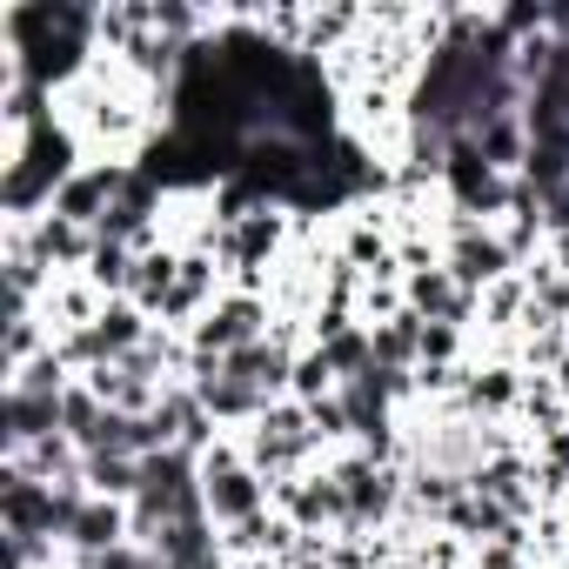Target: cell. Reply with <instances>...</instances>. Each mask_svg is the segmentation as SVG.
<instances>
[{
    "instance_id": "cell-14",
    "label": "cell",
    "mask_w": 569,
    "mask_h": 569,
    "mask_svg": "<svg viewBox=\"0 0 569 569\" xmlns=\"http://www.w3.org/2000/svg\"><path fill=\"white\" fill-rule=\"evenodd\" d=\"M88 496L134 502L141 496V462H128V456H88Z\"/></svg>"
},
{
    "instance_id": "cell-6",
    "label": "cell",
    "mask_w": 569,
    "mask_h": 569,
    "mask_svg": "<svg viewBox=\"0 0 569 569\" xmlns=\"http://www.w3.org/2000/svg\"><path fill=\"white\" fill-rule=\"evenodd\" d=\"M141 168H108V161H81L61 188H54V201H48V214H61V221H81V228H101L108 221V208L128 194V181H134Z\"/></svg>"
},
{
    "instance_id": "cell-1",
    "label": "cell",
    "mask_w": 569,
    "mask_h": 569,
    "mask_svg": "<svg viewBox=\"0 0 569 569\" xmlns=\"http://www.w3.org/2000/svg\"><path fill=\"white\" fill-rule=\"evenodd\" d=\"M241 456H248V469L254 476H268V482H289V476H302V469H316L322 462V442H316V429H309V409L302 402H268L241 436Z\"/></svg>"
},
{
    "instance_id": "cell-4",
    "label": "cell",
    "mask_w": 569,
    "mask_h": 569,
    "mask_svg": "<svg viewBox=\"0 0 569 569\" xmlns=\"http://www.w3.org/2000/svg\"><path fill=\"white\" fill-rule=\"evenodd\" d=\"M274 329V309H268V296H248V289H221V302L188 329V342H194V356H208V362H228V356H241L248 342H261Z\"/></svg>"
},
{
    "instance_id": "cell-11",
    "label": "cell",
    "mask_w": 569,
    "mask_h": 569,
    "mask_svg": "<svg viewBox=\"0 0 569 569\" xmlns=\"http://www.w3.org/2000/svg\"><path fill=\"white\" fill-rule=\"evenodd\" d=\"M416 362H422V316L402 309L396 322L376 329V369H402V376H409Z\"/></svg>"
},
{
    "instance_id": "cell-3",
    "label": "cell",
    "mask_w": 569,
    "mask_h": 569,
    "mask_svg": "<svg viewBox=\"0 0 569 569\" xmlns=\"http://www.w3.org/2000/svg\"><path fill=\"white\" fill-rule=\"evenodd\" d=\"M442 268L456 274V289L482 296V289H496L502 274H516V254H509V241L496 234V221H482V214H462V208H456V221H449V254H442Z\"/></svg>"
},
{
    "instance_id": "cell-12",
    "label": "cell",
    "mask_w": 569,
    "mask_h": 569,
    "mask_svg": "<svg viewBox=\"0 0 569 569\" xmlns=\"http://www.w3.org/2000/svg\"><path fill=\"white\" fill-rule=\"evenodd\" d=\"M522 429L529 436H549V429H562L569 422V402H562V389H556V376H522Z\"/></svg>"
},
{
    "instance_id": "cell-9",
    "label": "cell",
    "mask_w": 569,
    "mask_h": 569,
    "mask_svg": "<svg viewBox=\"0 0 569 569\" xmlns=\"http://www.w3.org/2000/svg\"><path fill=\"white\" fill-rule=\"evenodd\" d=\"M174 274H181V248L148 241V248L134 254V289H128V302H134L148 322L161 316V302H168V289H174Z\"/></svg>"
},
{
    "instance_id": "cell-2",
    "label": "cell",
    "mask_w": 569,
    "mask_h": 569,
    "mask_svg": "<svg viewBox=\"0 0 569 569\" xmlns=\"http://www.w3.org/2000/svg\"><path fill=\"white\" fill-rule=\"evenodd\" d=\"M194 476H201V509H208L214 529H234V522H254V516L274 509V482L248 469V456H241L234 436H221V442L194 462Z\"/></svg>"
},
{
    "instance_id": "cell-10",
    "label": "cell",
    "mask_w": 569,
    "mask_h": 569,
    "mask_svg": "<svg viewBox=\"0 0 569 569\" xmlns=\"http://www.w3.org/2000/svg\"><path fill=\"white\" fill-rule=\"evenodd\" d=\"M522 316H529V281H522V274H502L496 289L476 296V329H482V336H516Z\"/></svg>"
},
{
    "instance_id": "cell-8",
    "label": "cell",
    "mask_w": 569,
    "mask_h": 569,
    "mask_svg": "<svg viewBox=\"0 0 569 569\" xmlns=\"http://www.w3.org/2000/svg\"><path fill=\"white\" fill-rule=\"evenodd\" d=\"M402 296L422 322H456V329H476V296L456 289L449 268H429V274H402Z\"/></svg>"
},
{
    "instance_id": "cell-5",
    "label": "cell",
    "mask_w": 569,
    "mask_h": 569,
    "mask_svg": "<svg viewBox=\"0 0 569 569\" xmlns=\"http://www.w3.org/2000/svg\"><path fill=\"white\" fill-rule=\"evenodd\" d=\"M274 516H289L302 536H336V529H349V496H342V482L316 462V469H302V476H289V482H274Z\"/></svg>"
},
{
    "instance_id": "cell-7",
    "label": "cell",
    "mask_w": 569,
    "mask_h": 569,
    "mask_svg": "<svg viewBox=\"0 0 569 569\" xmlns=\"http://www.w3.org/2000/svg\"><path fill=\"white\" fill-rule=\"evenodd\" d=\"M101 309H108V296L94 289L88 274H54V281H48V296H41V322H48V336H81V329L101 322Z\"/></svg>"
},
{
    "instance_id": "cell-16",
    "label": "cell",
    "mask_w": 569,
    "mask_h": 569,
    "mask_svg": "<svg viewBox=\"0 0 569 569\" xmlns=\"http://www.w3.org/2000/svg\"><path fill=\"white\" fill-rule=\"evenodd\" d=\"M556 389H562V402H569V362H562V369H556Z\"/></svg>"
},
{
    "instance_id": "cell-15",
    "label": "cell",
    "mask_w": 569,
    "mask_h": 569,
    "mask_svg": "<svg viewBox=\"0 0 569 569\" xmlns=\"http://www.w3.org/2000/svg\"><path fill=\"white\" fill-rule=\"evenodd\" d=\"M329 396H342V376L329 369V356H322V349H309V356L296 362V382H289V402H302V409H309V402H329Z\"/></svg>"
},
{
    "instance_id": "cell-13",
    "label": "cell",
    "mask_w": 569,
    "mask_h": 569,
    "mask_svg": "<svg viewBox=\"0 0 569 569\" xmlns=\"http://www.w3.org/2000/svg\"><path fill=\"white\" fill-rule=\"evenodd\" d=\"M134 254H141V248H128V241H101V248H94L88 281H94L108 302H128V289H134Z\"/></svg>"
}]
</instances>
